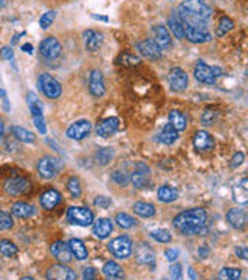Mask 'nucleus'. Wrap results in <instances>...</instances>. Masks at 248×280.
Segmentation results:
<instances>
[{
  "label": "nucleus",
  "mask_w": 248,
  "mask_h": 280,
  "mask_svg": "<svg viewBox=\"0 0 248 280\" xmlns=\"http://www.w3.org/2000/svg\"><path fill=\"white\" fill-rule=\"evenodd\" d=\"M177 13L182 24H206L213 14V8L205 0H185Z\"/></svg>",
  "instance_id": "1"
},
{
  "label": "nucleus",
  "mask_w": 248,
  "mask_h": 280,
  "mask_svg": "<svg viewBox=\"0 0 248 280\" xmlns=\"http://www.w3.org/2000/svg\"><path fill=\"white\" fill-rule=\"evenodd\" d=\"M206 219H208V215L203 209H190V210H185L182 213H178L174 218V226L178 229V231H182V229L205 224Z\"/></svg>",
  "instance_id": "2"
},
{
  "label": "nucleus",
  "mask_w": 248,
  "mask_h": 280,
  "mask_svg": "<svg viewBox=\"0 0 248 280\" xmlns=\"http://www.w3.org/2000/svg\"><path fill=\"white\" fill-rule=\"evenodd\" d=\"M37 84H39V89L44 92V95L50 100H56L62 95V86L61 83L55 79L52 75L48 73H42L37 79Z\"/></svg>",
  "instance_id": "3"
},
{
  "label": "nucleus",
  "mask_w": 248,
  "mask_h": 280,
  "mask_svg": "<svg viewBox=\"0 0 248 280\" xmlns=\"http://www.w3.org/2000/svg\"><path fill=\"white\" fill-rule=\"evenodd\" d=\"M222 75V69L219 67H211L205 64L203 61H198L194 67V76L197 81H200L203 84H214L216 78Z\"/></svg>",
  "instance_id": "4"
},
{
  "label": "nucleus",
  "mask_w": 248,
  "mask_h": 280,
  "mask_svg": "<svg viewBox=\"0 0 248 280\" xmlns=\"http://www.w3.org/2000/svg\"><path fill=\"white\" fill-rule=\"evenodd\" d=\"M185 37L193 44H203L211 41V35L208 33L205 24H183Z\"/></svg>",
  "instance_id": "5"
},
{
  "label": "nucleus",
  "mask_w": 248,
  "mask_h": 280,
  "mask_svg": "<svg viewBox=\"0 0 248 280\" xmlns=\"http://www.w3.org/2000/svg\"><path fill=\"white\" fill-rule=\"evenodd\" d=\"M62 168L61 159L53 157V156H45L37 162V172L44 179H53Z\"/></svg>",
  "instance_id": "6"
},
{
  "label": "nucleus",
  "mask_w": 248,
  "mask_h": 280,
  "mask_svg": "<svg viewBox=\"0 0 248 280\" xmlns=\"http://www.w3.org/2000/svg\"><path fill=\"white\" fill-rule=\"evenodd\" d=\"M67 219L70 224L76 226H90L93 223V212L87 207H70L67 210Z\"/></svg>",
  "instance_id": "7"
},
{
  "label": "nucleus",
  "mask_w": 248,
  "mask_h": 280,
  "mask_svg": "<svg viewBox=\"0 0 248 280\" xmlns=\"http://www.w3.org/2000/svg\"><path fill=\"white\" fill-rule=\"evenodd\" d=\"M109 251H110V254L116 258H127L134 251L132 240L127 235L116 237L115 240H112V242L109 243Z\"/></svg>",
  "instance_id": "8"
},
{
  "label": "nucleus",
  "mask_w": 248,
  "mask_h": 280,
  "mask_svg": "<svg viewBox=\"0 0 248 280\" xmlns=\"http://www.w3.org/2000/svg\"><path fill=\"white\" fill-rule=\"evenodd\" d=\"M33 190L31 182L27 177H9L5 182V192L11 196H24Z\"/></svg>",
  "instance_id": "9"
},
{
  "label": "nucleus",
  "mask_w": 248,
  "mask_h": 280,
  "mask_svg": "<svg viewBox=\"0 0 248 280\" xmlns=\"http://www.w3.org/2000/svg\"><path fill=\"white\" fill-rule=\"evenodd\" d=\"M39 53H41V56L47 59V61H53V59H57L61 56L62 47L56 37L48 36L41 42V45H39Z\"/></svg>",
  "instance_id": "10"
},
{
  "label": "nucleus",
  "mask_w": 248,
  "mask_h": 280,
  "mask_svg": "<svg viewBox=\"0 0 248 280\" xmlns=\"http://www.w3.org/2000/svg\"><path fill=\"white\" fill-rule=\"evenodd\" d=\"M131 182L135 188H151V170L143 162L137 164L135 172L131 176Z\"/></svg>",
  "instance_id": "11"
},
{
  "label": "nucleus",
  "mask_w": 248,
  "mask_h": 280,
  "mask_svg": "<svg viewBox=\"0 0 248 280\" xmlns=\"http://www.w3.org/2000/svg\"><path fill=\"white\" fill-rule=\"evenodd\" d=\"M152 41L160 47L162 50H167L171 48L172 45V37H171V33L169 30H167L165 25H154L152 30Z\"/></svg>",
  "instance_id": "12"
},
{
  "label": "nucleus",
  "mask_w": 248,
  "mask_h": 280,
  "mask_svg": "<svg viewBox=\"0 0 248 280\" xmlns=\"http://www.w3.org/2000/svg\"><path fill=\"white\" fill-rule=\"evenodd\" d=\"M92 131V125L87 120H79V122H75L73 125L68 126L67 129V137H70L73 140H83L85 139Z\"/></svg>",
  "instance_id": "13"
},
{
  "label": "nucleus",
  "mask_w": 248,
  "mask_h": 280,
  "mask_svg": "<svg viewBox=\"0 0 248 280\" xmlns=\"http://www.w3.org/2000/svg\"><path fill=\"white\" fill-rule=\"evenodd\" d=\"M50 252H52V255L59 263H70L73 258L70 246H68V243H64V242H55L52 246H50Z\"/></svg>",
  "instance_id": "14"
},
{
  "label": "nucleus",
  "mask_w": 248,
  "mask_h": 280,
  "mask_svg": "<svg viewBox=\"0 0 248 280\" xmlns=\"http://www.w3.org/2000/svg\"><path fill=\"white\" fill-rule=\"evenodd\" d=\"M167 81H169V86L172 91L175 92H182L185 91V89L188 87V75L186 72H183L182 69H172L169 75H167Z\"/></svg>",
  "instance_id": "15"
},
{
  "label": "nucleus",
  "mask_w": 248,
  "mask_h": 280,
  "mask_svg": "<svg viewBox=\"0 0 248 280\" xmlns=\"http://www.w3.org/2000/svg\"><path fill=\"white\" fill-rule=\"evenodd\" d=\"M47 277L52 280H76V274L72 268L65 266V263H57L48 269Z\"/></svg>",
  "instance_id": "16"
},
{
  "label": "nucleus",
  "mask_w": 248,
  "mask_h": 280,
  "mask_svg": "<svg viewBox=\"0 0 248 280\" xmlns=\"http://www.w3.org/2000/svg\"><path fill=\"white\" fill-rule=\"evenodd\" d=\"M118 128H120V120H118L116 117H109V118H104L103 122H99L96 125V134L99 137H110L113 136L116 131H118Z\"/></svg>",
  "instance_id": "17"
},
{
  "label": "nucleus",
  "mask_w": 248,
  "mask_h": 280,
  "mask_svg": "<svg viewBox=\"0 0 248 280\" xmlns=\"http://www.w3.org/2000/svg\"><path fill=\"white\" fill-rule=\"evenodd\" d=\"M88 89L93 97H103L106 94V84L103 73L99 70H92L90 78H88Z\"/></svg>",
  "instance_id": "18"
},
{
  "label": "nucleus",
  "mask_w": 248,
  "mask_h": 280,
  "mask_svg": "<svg viewBox=\"0 0 248 280\" xmlns=\"http://www.w3.org/2000/svg\"><path fill=\"white\" fill-rule=\"evenodd\" d=\"M135 257H137V262L140 265H154V262H155V252L147 243L137 245Z\"/></svg>",
  "instance_id": "19"
},
{
  "label": "nucleus",
  "mask_w": 248,
  "mask_h": 280,
  "mask_svg": "<svg viewBox=\"0 0 248 280\" xmlns=\"http://www.w3.org/2000/svg\"><path fill=\"white\" fill-rule=\"evenodd\" d=\"M138 50H140V53L147 59H160L163 53V50L158 47L152 39H144V41H141L138 44Z\"/></svg>",
  "instance_id": "20"
},
{
  "label": "nucleus",
  "mask_w": 248,
  "mask_h": 280,
  "mask_svg": "<svg viewBox=\"0 0 248 280\" xmlns=\"http://www.w3.org/2000/svg\"><path fill=\"white\" fill-rule=\"evenodd\" d=\"M194 146L197 151H210L214 148V139L211 134H208L206 131H197L194 134Z\"/></svg>",
  "instance_id": "21"
},
{
  "label": "nucleus",
  "mask_w": 248,
  "mask_h": 280,
  "mask_svg": "<svg viewBox=\"0 0 248 280\" xmlns=\"http://www.w3.org/2000/svg\"><path fill=\"white\" fill-rule=\"evenodd\" d=\"M92 224H93V234L99 240H104L107 237H110V234L113 231V224H112V221L109 218H99Z\"/></svg>",
  "instance_id": "22"
},
{
  "label": "nucleus",
  "mask_w": 248,
  "mask_h": 280,
  "mask_svg": "<svg viewBox=\"0 0 248 280\" xmlns=\"http://www.w3.org/2000/svg\"><path fill=\"white\" fill-rule=\"evenodd\" d=\"M226 221L234 229H244L247 224V212L244 209H231L226 213Z\"/></svg>",
  "instance_id": "23"
},
{
  "label": "nucleus",
  "mask_w": 248,
  "mask_h": 280,
  "mask_svg": "<svg viewBox=\"0 0 248 280\" xmlns=\"http://www.w3.org/2000/svg\"><path fill=\"white\" fill-rule=\"evenodd\" d=\"M84 44L88 52H96L103 44V35L95 32V30H87V32H84Z\"/></svg>",
  "instance_id": "24"
},
{
  "label": "nucleus",
  "mask_w": 248,
  "mask_h": 280,
  "mask_svg": "<svg viewBox=\"0 0 248 280\" xmlns=\"http://www.w3.org/2000/svg\"><path fill=\"white\" fill-rule=\"evenodd\" d=\"M59 203H61V193L55 188H48L41 195V204L47 210L55 209Z\"/></svg>",
  "instance_id": "25"
},
{
  "label": "nucleus",
  "mask_w": 248,
  "mask_h": 280,
  "mask_svg": "<svg viewBox=\"0 0 248 280\" xmlns=\"http://www.w3.org/2000/svg\"><path fill=\"white\" fill-rule=\"evenodd\" d=\"M11 212H13V215L19 216V218H31L36 215V207L25 201H17L13 204Z\"/></svg>",
  "instance_id": "26"
},
{
  "label": "nucleus",
  "mask_w": 248,
  "mask_h": 280,
  "mask_svg": "<svg viewBox=\"0 0 248 280\" xmlns=\"http://www.w3.org/2000/svg\"><path fill=\"white\" fill-rule=\"evenodd\" d=\"M177 139H178L177 129L171 123L165 125L163 129H162V133H160V142H163L165 145H172V143L177 142Z\"/></svg>",
  "instance_id": "27"
},
{
  "label": "nucleus",
  "mask_w": 248,
  "mask_h": 280,
  "mask_svg": "<svg viewBox=\"0 0 248 280\" xmlns=\"http://www.w3.org/2000/svg\"><path fill=\"white\" fill-rule=\"evenodd\" d=\"M158 199H160L162 203H166V204H169V203H174L175 199L178 198V192L175 188L169 187V185H162L160 188H158Z\"/></svg>",
  "instance_id": "28"
},
{
  "label": "nucleus",
  "mask_w": 248,
  "mask_h": 280,
  "mask_svg": "<svg viewBox=\"0 0 248 280\" xmlns=\"http://www.w3.org/2000/svg\"><path fill=\"white\" fill-rule=\"evenodd\" d=\"M103 274L107 279H124L123 268L115 262H107L103 268Z\"/></svg>",
  "instance_id": "29"
},
{
  "label": "nucleus",
  "mask_w": 248,
  "mask_h": 280,
  "mask_svg": "<svg viewBox=\"0 0 248 280\" xmlns=\"http://www.w3.org/2000/svg\"><path fill=\"white\" fill-rule=\"evenodd\" d=\"M248 181L244 177L241 181V185H236L233 190V195H234V201L237 204H247L248 201Z\"/></svg>",
  "instance_id": "30"
},
{
  "label": "nucleus",
  "mask_w": 248,
  "mask_h": 280,
  "mask_svg": "<svg viewBox=\"0 0 248 280\" xmlns=\"http://www.w3.org/2000/svg\"><path fill=\"white\" fill-rule=\"evenodd\" d=\"M68 246H70V251L75 255V258L78 260H85L87 258V249L84 246V243L78 238H72L68 242Z\"/></svg>",
  "instance_id": "31"
},
{
  "label": "nucleus",
  "mask_w": 248,
  "mask_h": 280,
  "mask_svg": "<svg viewBox=\"0 0 248 280\" xmlns=\"http://www.w3.org/2000/svg\"><path fill=\"white\" fill-rule=\"evenodd\" d=\"M27 103H28V107H29V112H31L33 117H44V111H42V105L39 102V98L36 94L29 92L28 97H27Z\"/></svg>",
  "instance_id": "32"
},
{
  "label": "nucleus",
  "mask_w": 248,
  "mask_h": 280,
  "mask_svg": "<svg viewBox=\"0 0 248 280\" xmlns=\"http://www.w3.org/2000/svg\"><path fill=\"white\" fill-rule=\"evenodd\" d=\"M134 212L141 218H152L155 216V206L149 203H137L134 206Z\"/></svg>",
  "instance_id": "33"
},
{
  "label": "nucleus",
  "mask_w": 248,
  "mask_h": 280,
  "mask_svg": "<svg viewBox=\"0 0 248 280\" xmlns=\"http://www.w3.org/2000/svg\"><path fill=\"white\" fill-rule=\"evenodd\" d=\"M13 133H14L16 139L21 140V142H24V143H33L36 140V136L22 126H13Z\"/></svg>",
  "instance_id": "34"
},
{
  "label": "nucleus",
  "mask_w": 248,
  "mask_h": 280,
  "mask_svg": "<svg viewBox=\"0 0 248 280\" xmlns=\"http://www.w3.org/2000/svg\"><path fill=\"white\" fill-rule=\"evenodd\" d=\"M169 123L177 129V131H183L186 129V117L180 111H171L169 112Z\"/></svg>",
  "instance_id": "35"
},
{
  "label": "nucleus",
  "mask_w": 248,
  "mask_h": 280,
  "mask_svg": "<svg viewBox=\"0 0 248 280\" xmlns=\"http://www.w3.org/2000/svg\"><path fill=\"white\" fill-rule=\"evenodd\" d=\"M167 25H169V30L174 33L175 37L185 39V28H183V24H182V21H180V19H178L177 16H171L169 21H167Z\"/></svg>",
  "instance_id": "36"
},
{
  "label": "nucleus",
  "mask_w": 248,
  "mask_h": 280,
  "mask_svg": "<svg viewBox=\"0 0 248 280\" xmlns=\"http://www.w3.org/2000/svg\"><path fill=\"white\" fill-rule=\"evenodd\" d=\"M95 159L99 165H107L113 159V149L112 148H99L95 154Z\"/></svg>",
  "instance_id": "37"
},
{
  "label": "nucleus",
  "mask_w": 248,
  "mask_h": 280,
  "mask_svg": "<svg viewBox=\"0 0 248 280\" xmlns=\"http://www.w3.org/2000/svg\"><path fill=\"white\" fill-rule=\"evenodd\" d=\"M17 246L14 243H11L9 240H0V254L11 258V257H16L17 255Z\"/></svg>",
  "instance_id": "38"
},
{
  "label": "nucleus",
  "mask_w": 248,
  "mask_h": 280,
  "mask_svg": "<svg viewBox=\"0 0 248 280\" xmlns=\"http://www.w3.org/2000/svg\"><path fill=\"white\" fill-rule=\"evenodd\" d=\"M115 223L120 226V227H123V229H132L135 224H138V223L135 221V218H132L131 215H127V213H124V212H121V213L116 215Z\"/></svg>",
  "instance_id": "39"
},
{
  "label": "nucleus",
  "mask_w": 248,
  "mask_h": 280,
  "mask_svg": "<svg viewBox=\"0 0 248 280\" xmlns=\"http://www.w3.org/2000/svg\"><path fill=\"white\" fill-rule=\"evenodd\" d=\"M151 237L155 240L158 243H169L172 240V235L169 231H166V229H155V231L151 232Z\"/></svg>",
  "instance_id": "40"
},
{
  "label": "nucleus",
  "mask_w": 248,
  "mask_h": 280,
  "mask_svg": "<svg viewBox=\"0 0 248 280\" xmlns=\"http://www.w3.org/2000/svg\"><path fill=\"white\" fill-rule=\"evenodd\" d=\"M67 190L70 192L72 196L75 198H79L83 193V188H81V182H79V179L78 177H70L68 179V182H67Z\"/></svg>",
  "instance_id": "41"
},
{
  "label": "nucleus",
  "mask_w": 248,
  "mask_h": 280,
  "mask_svg": "<svg viewBox=\"0 0 248 280\" xmlns=\"http://www.w3.org/2000/svg\"><path fill=\"white\" fill-rule=\"evenodd\" d=\"M234 28V22L231 21L230 17H226V16H223L222 19H220V24H219V27H217V36H223V35H226L228 32H231V30Z\"/></svg>",
  "instance_id": "42"
},
{
  "label": "nucleus",
  "mask_w": 248,
  "mask_h": 280,
  "mask_svg": "<svg viewBox=\"0 0 248 280\" xmlns=\"http://www.w3.org/2000/svg\"><path fill=\"white\" fill-rule=\"evenodd\" d=\"M183 235H206L210 232V229H208L206 224H200V226H194V227H188V229H182L180 231Z\"/></svg>",
  "instance_id": "43"
},
{
  "label": "nucleus",
  "mask_w": 248,
  "mask_h": 280,
  "mask_svg": "<svg viewBox=\"0 0 248 280\" xmlns=\"http://www.w3.org/2000/svg\"><path fill=\"white\" fill-rule=\"evenodd\" d=\"M116 63L124 66V67H132V66H137L138 63H140V59L134 55H131V53H123V55H120V58L116 59Z\"/></svg>",
  "instance_id": "44"
},
{
  "label": "nucleus",
  "mask_w": 248,
  "mask_h": 280,
  "mask_svg": "<svg viewBox=\"0 0 248 280\" xmlns=\"http://www.w3.org/2000/svg\"><path fill=\"white\" fill-rule=\"evenodd\" d=\"M14 226L13 216L9 212H0V231H9Z\"/></svg>",
  "instance_id": "45"
},
{
  "label": "nucleus",
  "mask_w": 248,
  "mask_h": 280,
  "mask_svg": "<svg viewBox=\"0 0 248 280\" xmlns=\"http://www.w3.org/2000/svg\"><path fill=\"white\" fill-rule=\"evenodd\" d=\"M242 274L241 269H234V268H223L220 269V273H219V277L220 279H228V280H236V279H239Z\"/></svg>",
  "instance_id": "46"
},
{
  "label": "nucleus",
  "mask_w": 248,
  "mask_h": 280,
  "mask_svg": "<svg viewBox=\"0 0 248 280\" xmlns=\"http://www.w3.org/2000/svg\"><path fill=\"white\" fill-rule=\"evenodd\" d=\"M55 19H56V11H47L42 17H41V21H39V25H41V28H48L50 25H52L55 22Z\"/></svg>",
  "instance_id": "47"
},
{
  "label": "nucleus",
  "mask_w": 248,
  "mask_h": 280,
  "mask_svg": "<svg viewBox=\"0 0 248 280\" xmlns=\"http://www.w3.org/2000/svg\"><path fill=\"white\" fill-rule=\"evenodd\" d=\"M112 181L116 182L118 185H126L129 181H131V177H129L126 173H121V172H113L112 173Z\"/></svg>",
  "instance_id": "48"
},
{
  "label": "nucleus",
  "mask_w": 248,
  "mask_h": 280,
  "mask_svg": "<svg viewBox=\"0 0 248 280\" xmlns=\"http://www.w3.org/2000/svg\"><path fill=\"white\" fill-rule=\"evenodd\" d=\"M217 120V112L216 111H205L202 115V123L203 125H213Z\"/></svg>",
  "instance_id": "49"
},
{
  "label": "nucleus",
  "mask_w": 248,
  "mask_h": 280,
  "mask_svg": "<svg viewBox=\"0 0 248 280\" xmlns=\"http://www.w3.org/2000/svg\"><path fill=\"white\" fill-rule=\"evenodd\" d=\"M95 206L99 207V209H109L112 206V199L107 198V196H98L95 199Z\"/></svg>",
  "instance_id": "50"
},
{
  "label": "nucleus",
  "mask_w": 248,
  "mask_h": 280,
  "mask_svg": "<svg viewBox=\"0 0 248 280\" xmlns=\"http://www.w3.org/2000/svg\"><path fill=\"white\" fill-rule=\"evenodd\" d=\"M33 122H34V126L37 128L39 133H41V134H45V133H47V126H45L44 117H33Z\"/></svg>",
  "instance_id": "51"
},
{
  "label": "nucleus",
  "mask_w": 248,
  "mask_h": 280,
  "mask_svg": "<svg viewBox=\"0 0 248 280\" xmlns=\"http://www.w3.org/2000/svg\"><path fill=\"white\" fill-rule=\"evenodd\" d=\"M245 161V156H244V153H236L234 156H233V159H231V168H237V167H241L242 165V162Z\"/></svg>",
  "instance_id": "52"
},
{
  "label": "nucleus",
  "mask_w": 248,
  "mask_h": 280,
  "mask_svg": "<svg viewBox=\"0 0 248 280\" xmlns=\"http://www.w3.org/2000/svg\"><path fill=\"white\" fill-rule=\"evenodd\" d=\"M182 274H183L182 265L174 263V265L171 266V277H172V279H182Z\"/></svg>",
  "instance_id": "53"
},
{
  "label": "nucleus",
  "mask_w": 248,
  "mask_h": 280,
  "mask_svg": "<svg viewBox=\"0 0 248 280\" xmlns=\"http://www.w3.org/2000/svg\"><path fill=\"white\" fill-rule=\"evenodd\" d=\"M165 257L167 258V262H177V258H178V249H166V252H165Z\"/></svg>",
  "instance_id": "54"
},
{
  "label": "nucleus",
  "mask_w": 248,
  "mask_h": 280,
  "mask_svg": "<svg viewBox=\"0 0 248 280\" xmlns=\"http://www.w3.org/2000/svg\"><path fill=\"white\" fill-rule=\"evenodd\" d=\"M96 269L95 268H84V271H83V277L85 279V280H93V279H96Z\"/></svg>",
  "instance_id": "55"
},
{
  "label": "nucleus",
  "mask_w": 248,
  "mask_h": 280,
  "mask_svg": "<svg viewBox=\"0 0 248 280\" xmlns=\"http://www.w3.org/2000/svg\"><path fill=\"white\" fill-rule=\"evenodd\" d=\"M234 254L242 258V260H248V249L247 247H242V246H236L234 247Z\"/></svg>",
  "instance_id": "56"
},
{
  "label": "nucleus",
  "mask_w": 248,
  "mask_h": 280,
  "mask_svg": "<svg viewBox=\"0 0 248 280\" xmlns=\"http://www.w3.org/2000/svg\"><path fill=\"white\" fill-rule=\"evenodd\" d=\"M0 100H2V103H3L5 111L8 112V111H9V100H8V97H6V92L3 91V89H0Z\"/></svg>",
  "instance_id": "57"
},
{
  "label": "nucleus",
  "mask_w": 248,
  "mask_h": 280,
  "mask_svg": "<svg viewBox=\"0 0 248 280\" xmlns=\"http://www.w3.org/2000/svg\"><path fill=\"white\" fill-rule=\"evenodd\" d=\"M14 53H13V48L11 47H3L2 48V58L3 59H13Z\"/></svg>",
  "instance_id": "58"
},
{
  "label": "nucleus",
  "mask_w": 248,
  "mask_h": 280,
  "mask_svg": "<svg viewBox=\"0 0 248 280\" xmlns=\"http://www.w3.org/2000/svg\"><path fill=\"white\" fill-rule=\"evenodd\" d=\"M197 255L200 257V258H206L208 255H210V249H208L206 246H202L200 249H198V252H197Z\"/></svg>",
  "instance_id": "59"
},
{
  "label": "nucleus",
  "mask_w": 248,
  "mask_h": 280,
  "mask_svg": "<svg viewBox=\"0 0 248 280\" xmlns=\"http://www.w3.org/2000/svg\"><path fill=\"white\" fill-rule=\"evenodd\" d=\"M22 50H24V52H27L28 55H31L33 53V45L31 44H25V45H22Z\"/></svg>",
  "instance_id": "60"
},
{
  "label": "nucleus",
  "mask_w": 248,
  "mask_h": 280,
  "mask_svg": "<svg viewBox=\"0 0 248 280\" xmlns=\"http://www.w3.org/2000/svg\"><path fill=\"white\" fill-rule=\"evenodd\" d=\"M93 19H96V21H104V22H109V17H107V16H98V14H93Z\"/></svg>",
  "instance_id": "61"
},
{
  "label": "nucleus",
  "mask_w": 248,
  "mask_h": 280,
  "mask_svg": "<svg viewBox=\"0 0 248 280\" xmlns=\"http://www.w3.org/2000/svg\"><path fill=\"white\" fill-rule=\"evenodd\" d=\"M2 136H3V122L0 120V137H2Z\"/></svg>",
  "instance_id": "62"
},
{
  "label": "nucleus",
  "mask_w": 248,
  "mask_h": 280,
  "mask_svg": "<svg viewBox=\"0 0 248 280\" xmlns=\"http://www.w3.org/2000/svg\"><path fill=\"white\" fill-rule=\"evenodd\" d=\"M6 5V0H0V8H3Z\"/></svg>",
  "instance_id": "63"
},
{
  "label": "nucleus",
  "mask_w": 248,
  "mask_h": 280,
  "mask_svg": "<svg viewBox=\"0 0 248 280\" xmlns=\"http://www.w3.org/2000/svg\"><path fill=\"white\" fill-rule=\"evenodd\" d=\"M190 274H191V279H195V274H194V269H190Z\"/></svg>",
  "instance_id": "64"
}]
</instances>
